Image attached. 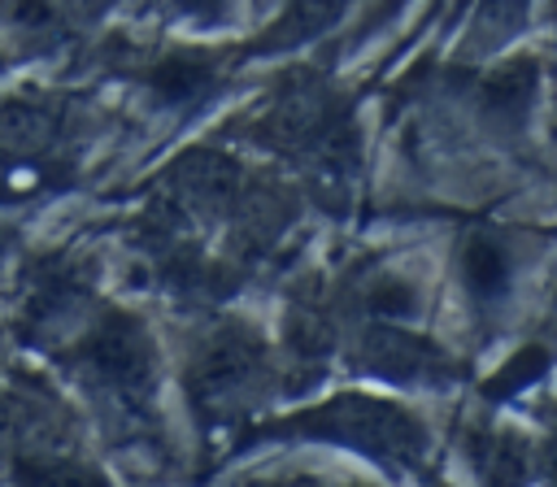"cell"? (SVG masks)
Here are the masks:
<instances>
[{"instance_id":"cell-1","label":"cell","mask_w":557,"mask_h":487,"mask_svg":"<svg viewBox=\"0 0 557 487\" xmlns=\"http://www.w3.org/2000/svg\"><path fill=\"white\" fill-rule=\"evenodd\" d=\"M274 435L335 439V444L361 448L379 461H418L426 448V435L409 413H400L396 404L370 400V396H339L322 409H309V413L274 426Z\"/></svg>"},{"instance_id":"cell-2","label":"cell","mask_w":557,"mask_h":487,"mask_svg":"<svg viewBox=\"0 0 557 487\" xmlns=\"http://www.w3.org/2000/svg\"><path fill=\"white\" fill-rule=\"evenodd\" d=\"M78 361L91 370L96 383L113 387L126 400H139V396L152 391L157 352H152V339H148L144 322H135L131 313H104L87 330V339L78 348Z\"/></svg>"},{"instance_id":"cell-3","label":"cell","mask_w":557,"mask_h":487,"mask_svg":"<svg viewBox=\"0 0 557 487\" xmlns=\"http://www.w3.org/2000/svg\"><path fill=\"white\" fill-rule=\"evenodd\" d=\"M261 365H265V352H261V344L248 330H239V326L222 330V335H213L196 352V361L187 370V391L205 409L231 404V400H239L261 378Z\"/></svg>"},{"instance_id":"cell-4","label":"cell","mask_w":557,"mask_h":487,"mask_svg":"<svg viewBox=\"0 0 557 487\" xmlns=\"http://www.w3.org/2000/svg\"><path fill=\"white\" fill-rule=\"evenodd\" d=\"M366 370L370 374H383V378H400V383H426V378H440L448 370V361L422 344L418 335H405V330H392V326H379L366 335Z\"/></svg>"},{"instance_id":"cell-5","label":"cell","mask_w":557,"mask_h":487,"mask_svg":"<svg viewBox=\"0 0 557 487\" xmlns=\"http://www.w3.org/2000/svg\"><path fill=\"white\" fill-rule=\"evenodd\" d=\"M513 274V257L496 235H470L461 244V283L470 287L474 300H496L509 287Z\"/></svg>"},{"instance_id":"cell-6","label":"cell","mask_w":557,"mask_h":487,"mask_svg":"<svg viewBox=\"0 0 557 487\" xmlns=\"http://www.w3.org/2000/svg\"><path fill=\"white\" fill-rule=\"evenodd\" d=\"M474 470L487 487H522L527 483V444L513 430H492L470 444Z\"/></svg>"},{"instance_id":"cell-7","label":"cell","mask_w":557,"mask_h":487,"mask_svg":"<svg viewBox=\"0 0 557 487\" xmlns=\"http://www.w3.org/2000/svg\"><path fill=\"white\" fill-rule=\"evenodd\" d=\"M13 483L17 487H109L83 461H70V457H35V452H26L13 465Z\"/></svg>"},{"instance_id":"cell-8","label":"cell","mask_w":557,"mask_h":487,"mask_svg":"<svg viewBox=\"0 0 557 487\" xmlns=\"http://www.w3.org/2000/svg\"><path fill=\"white\" fill-rule=\"evenodd\" d=\"M209 78H213V70H209L200 57H187V52L165 57V61L152 65V87H157L165 100H187V96H196Z\"/></svg>"},{"instance_id":"cell-9","label":"cell","mask_w":557,"mask_h":487,"mask_svg":"<svg viewBox=\"0 0 557 487\" xmlns=\"http://www.w3.org/2000/svg\"><path fill=\"white\" fill-rule=\"evenodd\" d=\"M418 304V287L396 278V274H379L370 287H366V309L379 313V317H409Z\"/></svg>"},{"instance_id":"cell-10","label":"cell","mask_w":557,"mask_h":487,"mask_svg":"<svg viewBox=\"0 0 557 487\" xmlns=\"http://www.w3.org/2000/svg\"><path fill=\"white\" fill-rule=\"evenodd\" d=\"M544 370H548V352L540 344H531V348H522V352L509 357V365L487 383V396H509V391L527 387L531 378H540Z\"/></svg>"},{"instance_id":"cell-11","label":"cell","mask_w":557,"mask_h":487,"mask_svg":"<svg viewBox=\"0 0 557 487\" xmlns=\"http://www.w3.org/2000/svg\"><path fill=\"white\" fill-rule=\"evenodd\" d=\"M0 22L26 35H44L57 26V9L52 0H0Z\"/></svg>"},{"instance_id":"cell-12","label":"cell","mask_w":557,"mask_h":487,"mask_svg":"<svg viewBox=\"0 0 557 487\" xmlns=\"http://www.w3.org/2000/svg\"><path fill=\"white\" fill-rule=\"evenodd\" d=\"M174 9L187 17H222L226 0H174Z\"/></svg>"},{"instance_id":"cell-13","label":"cell","mask_w":557,"mask_h":487,"mask_svg":"<svg viewBox=\"0 0 557 487\" xmlns=\"http://www.w3.org/2000/svg\"><path fill=\"white\" fill-rule=\"evenodd\" d=\"M544 474H548V487H557V439H553V448L544 457Z\"/></svg>"},{"instance_id":"cell-14","label":"cell","mask_w":557,"mask_h":487,"mask_svg":"<svg viewBox=\"0 0 557 487\" xmlns=\"http://www.w3.org/2000/svg\"><path fill=\"white\" fill-rule=\"evenodd\" d=\"M78 4H109V0H78Z\"/></svg>"},{"instance_id":"cell-15","label":"cell","mask_w":557,"mask_h":487,"mask_svg":"<svg viewBox=\"0 0 557 487\" xmlns=\"http://www.w3.org/2000/svg\"><path fill=\"white\" fill-rule=\"evenodd\" d=\"M431 487H444V483H431Z\"/></svg>"},{"instance_id":"cell-16","label":"cell","mask_w":557,"mask_h":487,"mask_svg":"<svg viewBox=\"0 0 557 487\" xmlns=\"http://www.w3.org/2000/svg\"><path fill=\"white\" fill-rule=\"evenodd\" d=\"M357 487H361V483H357Z\"/></svg>"}]
</instances>
